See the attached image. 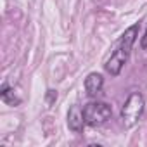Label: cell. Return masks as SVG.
I'll return each mask as SVG.
<instances>
[{
    "instance_id": "3",
    "label": "cell",
    "mask_w": 147,
    "mask_h": 147,
    "mask_svg": "<svg viewBox=\"0 0 147 147\" xmlns=\"http://www.w3.org/2000/svg\"><path fill=\"white\" fill-rule=\"evenodd\" d=\"M83 113H85V123L90 125V126H99L102 123H106L111 114H113V109L107 102H88L85 107H83Z\"/></svg>"
},
{
    "instance_id": "4",
    "label": "cell",
    "mask_w": 147,
    "mask_h": 147,
    "mask_svg": "<svg viewBox=\"0 0 147 147\" xmlns=\"http://www.w3.org/2000/svg\"><path fill=\"white\" fill-rule=\"evenodd\" d=\"M85 125V113L80 106H73L67 113V128L75 133H80Z\"/></svg>"
},
{
    "instance_id": "1",
    "label": "cell",
    "mask_w": 147,
    "mask_h": 147,
    "mask_svg": "<svg viewBox=\"0 0 147 147\" xmlns=\"http://www.w3.org/2000/svg\"><path fill=\"white\" fill-rule=\"evenodd\" d=\"M138 30H140V24L135 23V24H131V26L121 35L116 50L111 54V57H109V59L106 61V64H104V67H106V71L109 73V75L118 76L119 73H121L123 66L126 64V61H128V57H130L131 47H133V43H135V40H137V36H138Z\"/></svg>"
},
{
    "instance_id": "7",
    "label": "cell",
    "mask_w": 147,
    "mask_h": 147,
    "mask_svg": "<svg viewBox=\"0 0 147 147\" xmlns=\"http://www.w3.org/2000/svg\"><path fill=\"white\" fill-rule=\"evenodd\" d=\"M45 100H47V104H49V106H52V104L57 100V92H55V90H47Z\"/></svg>"
},
{
    "instance_id": "6",
    "label": "cell",
    "mask_w": 147,
    "mask_h": 147,
    "mask_svg": "<svg viewBox=\"0 0 147 147\" xmlns=\"http://www.w3.org/2000/svg\"><path fill=\"white\" fill-rule=\"evenodd\" d=\"M0 99H2L7 106H19V102H21V99L14 94V88H11L9 85H4L2 87V90H0Z\"/></svg>"
},
{
    "instance_id": "8",
    "label": "cell",
    "mask_w": 147,
    "mask_h": 147,
    "mask_svg": "<svg viewBox=\"0 0 147 147\" xmlns=\"http://www.w3.org/2000/svg\"><path fill=\"white\" fill-rule=\"evenodd\" d=\"M140 47L147 50V30L144 31V35H142V38H140Z\"/></svg>"
},
{
    "instance_id": "2",
    "label": "cell",
    "mask_w": 147,
    "mask_h": 147,
    "mask_svg": "<svg viewBox=\"0 0 147 147\" xmlns=\"http://www.w3.org/2000/svg\"><path fill=\"white\" fill-rule=\"evenodd\" d=\"M144 113V97L138 92H133L121 107V121L126 128H131L138 123L140 116Z\"/></svg>"
},
{
    "instance_id": "5",
    "label": "cell",
    "mask_w": 147,
    "mask_h": 147,
    "mask_svg": "<svg viewBox=\"0 0 147 147\" xmlns=\"http://www.w3.org/2000/svg\"><path fill=\"white\" fill-rule=\"evenodd\" d=\"M102 87H104V78L99 73H90L85 78V90L90 97H97V94H100Z\"/></svg>"
}]
</instances>
